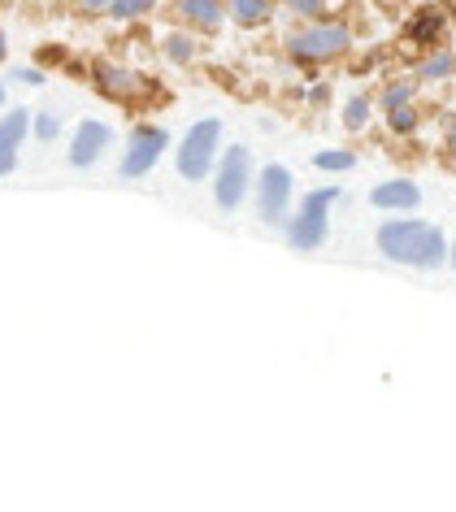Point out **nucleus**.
<instances>
[{"label": "nucleus", "instance_id": "nucleus-11", "mask_svg": "<svg viewBox=\"0 0 456 512\" xmlns=\"http://www.w3.org/2000/svg\"><path fill=\"white\" fill-rule=\"evenodd\" d=\"M179 27H192L196 35H218L231 14H226V0H170Z\"/></svg>", "mask_w": 456, "mask_h": 512}, {"label": "nucleus", "instance_id": "nucleus-27", "mask_svg": "<svg viewBox=\"0 0 456 512\" xmlns=\"http://www.w3.org/2000/svg\"><path fill=\"white\" fill-rule=\"evenodd\" d=\"M9 79L22 83V87H44L48 74H44L40 66H18V70H9Z\"/></svg>", "mask_w": 456, "mask_h": 512}, {"label": "nucleus", "instance_id": "nucleus-31", "mask_svg": "<svg viewBox=\"0 0 456 512\" xmlns=\"http://www.w3.org/2000/svg\"><path fill=\"white\" fill-rule=\"evenodd\" d=\"M5 96H9V92H5V79H0V113H5Z\"/></svg>", "mask_w": 456, "mask_h": 512}, {"label": "nucleus", "instance_id": "nucleus-23", "mask_svg": "<svg viewBox=\"0 0 456 512\" xmlns=\"http://www.w3.org/2000/svg\"><path fill=\"white\" fill-rule=\"evenodd\" d=\"M31 135L40 139V144H53V139H61V118L53 109H35L31 113Z\"/></svg>", "mask_w": 456, "mask_h": 512}, {"label": "nucleus", "instance_id": "nucleus-13", "mask_svg": "<svg viewBox=\"0 0 456 512\" xmlns=\"http://www.w3.org/2000/svg\"><path fill=\"white\" fill-rule=\"evenodd\" d=\"M31 113L35 109H9L0 113V178H9L18 170V148L31 135Z\"/></svg>", "mask_w": 456, "mask_h": 512}, {"label": "nucleus", "instance_id": "nucleus-18", "mask_svg": "<svg viewBox=\"0 0 456 512\" xmlns=\"http://www.w3.org/2000/svg\"><path fill=\"white\" fill-rule=\"evenodd\" d=\"M378 118V100L370 92H352L344 100V109H339V122H344V131L348 135H361V131H370Z\"/></svg>", "mask_w": 456, "mask_h": 512}, {"label": "nucleus", "instance_id": "nucleus-21", "mask_svg": "<svg viewBox=\"0 0 456 512\" xmlns=\"http://www.w3.org/2000/svg\"><path fill=\"white\" fill-rule=\"evenodd\" d=\"M313 170H318V174H348V170H357V148H322V152H313Z\"/></svg>", "mask_w": 456, "mask_h": 512}, {"label": "nucleus", "instance_id": "nucleus-6", "mask_svg": "<svg viewBox=\"0 0 456 512\" xmlns=\"http://www.w3.org/2000/svg\"><path fill=\"white\" fill-rule=\"evenodd\" d=\"M252 209H257L261 226L283 230L291 209H296V174L283 161L257 165V183H252Z\"/></svg>", "mask_w": 456, "mask_h": 512}, {"label": "nucleus", "instance_id": "nucleus-26", "mask_svg": "<svg viewBox=\"0 0 456 512\" xmlns=\"http://www.w3.org/2000/svg\"><path fill=\"white\" fill-rule=\"evenodd\" d=\"M439 144L448 157H456V113H443V122H439Z\"/></svg>", "mask_w": 456, "mask_h": 512}, {"label": "nucleus", "instance_id": "nucleus-14", "mask_svg": "<svg viewBox=\"0 0 456 512\" xmlns=\"http://www.w3.org/2000/svg\"><path fill=\"white\" fill-rule=\"evenodd\" d=\"M413 79L422 83V87H443V83H452L456 79V48H430V53H417L413 61Z\"/></svg>", "mask_w": 456, "mask_h": 512}, {"label": "nucleus", "instance_id": "nucleus-1", "mask_svg": "<svg viewBox=\"0 0 456 512\" xmlns=\"http://www.w3.org/2000/svg\"><path fill=\"white\" fill-rule=\"evenodd\" d=\"M374 248L383 261L391 265H404V270H422V274H435L448 265V252H452V239L443 235L435 222L426 217H413V213H387L374 230Z\"/></svg>", "mask_w": 456, "mask_h": 512}, {"label": "nucleus", "instance_id": "nucleus-29", "mask_svg": "<svg viewBox=\"0 0 456 512\" xmlns=\"http://www.w3.org/2000/svg\"><path fill=\"white\" fill-rule=\"evenodd\" d=\"M5 57H9V35H5V27H0V66H5Z\"/></svg>", "mask_w": 456, "mask_h": 512}, {"label": "nucleus", "instance_id": "nucleus-16", "mask_svg": "<svg viewBox=\"0 0 456 512\" xmlns=\"http://www.w3.org/2000/svg\"><path fill=\"white\" fill-rule=\"evenodd\" d=\"M161 57L170 61L174 70H187V66H196V57H200V35L192 27H174L161 35Z\"/></svg>", "mask_w": 456, "mask_h": 512}, {"label": "nucleus", "instance_id": "nucleus-4", "mask_svg": "<svg viewBox=\"0 0 456 512\" xmlns=\"http://www.w3.org/2000/svg\"><path fill=\"white\" fill-rule=\"evenodd\" d=\"M222 118H200L183 131L179 148H174V170L183 183H209L222 157Z\"/></svg>", "mask_w": 456, "mask_h": 512}, {"label": "nucleus", "instance_id": "nucleus-10", "mask_svg": "<svg viewBox=\"0 0 456 512\" xmlns=\"http://www.w3.org/2000/svg\"><path fill=\"white\" fill-rule=\"evenodd\" d=\"M109 148H113V131H109V122H100V118H83V122L70 131L66 161L74 165V170H92V165H100V157H105Z\"/></svg>", "mask_w": 456, "mask_h": 512}, {"label": "nucleus", "instance_id": "nucleus-22", "mask_svg": "<svg viewBox=\"0 0 456 512\" xmlns=\"http://www.w3.org/2000/svg\"><path fill=\"white\" fill-rule=\"evenodd\" d=\"M335 9V0H283V14H291L296 22H313V18H326Z\"/></svg>", "mask_w": 456, "mask_h": 512}, {"label": "nucleus", "instance_id": "nucleus-5", "mask_svg": "<svg viewBox=\"0 0 456 512\" xmlns=\"http://www.w3.org/2000/svg\"><path fill=\"white\" fill-rule=\"evenodd\" d=\"M252 183H257V161H252V148H244V144L222 148L218 170H213V178H209V191H213L218 213H239V209H244V204L252 200Z\"/></svg>", "mask_w": 456, "mask_h": 512}, {"label": "nucleus", "instance_id": "nucleus-24", "mask_svg": "<svg viewBox=\"0 0 456 512\" xmlns=\"http://www.w3.org/2000/svg\"><path fill=\"white\" fill-rule=\"evenodd\" d=\"M296 96H300L309 109H326V105H331V100H335V87L326 83V79H309V87H300Z\"/></svg>", "mask_w": 456, "mask_h": 512}, {"label": "nucleus", "instance_id": "nucleus-12", "mask_svg": "<svg viewBox=\"0 0 456 512\" xmlns=\"http://www.w3.org/2000/svg\"><path fill=\"white\" fill-rule=\"evenodd\" d=\"M370 204L378 213H417L422 209V187L413 178H383V183L370 187Z\"/></svg>", "mask_w": 456, "mask_h": 512}, {"label": "nucleus", "instance_id": "nucleus-30", "mask_svg": "<svg viewBox=\"0 0 456 512\" xmlns=\"http://www.w3.org/2000/svg\"><path fill=\"white\" fill-rule=\"evenodd\" d=\"M448 265H452V274H456V235H452V252H448Z\"/></svg>", "mask_w": 456, "mask_h": 512}, {"label": "nucleus", "instance_id": "nucleus-2", "mask_svg": "<svg viewBox=\"0 0 456 512\" xmlns=\"http://www.w3.org/2000/svg\"><path fill=\"white\" fill-rule=\"evenodd\" d=\"M352 48H357V31H352V22L339 18V14L296 22L291 31H283V57L304 74L339 66V61L352 57Z\"/></svg>", "mask_w": 456, "mask_h": 512}, {"label": "nucleus", "instance_id": "nucleus-19", "mask_svg": "<svg viewBox=\"0 0 456 512\" xmlns=\"http://www.w3.org/2000/svg\"><path fill=\"white\" fill-rule=\"evenodd\" d=\"M383 122H387V135H391V139H413L417 131H422L426 113L417 109V105H404V109H391V113H383Z\"/></svg>", "mask_w": 456, "mask_h": 512}, {"label": "nucleus", "instance_id": "nucleus-17", "mask_svg": "<svg viewBox=\"0 0 456 512\" xmlns=\"http://www.w3.org/2000/svg\"><path fill=\"white\" fill-rule=\"evenodd\" d=\"M417 92H422V83L413 79V74H396V79H383L378 87V113H391V109H404V105H417Z\"/></svg>", "mask_w": 456, "mask_h": 512}, {"label": "nucleus", "instance_id": "nucleus-25", "mask_svg": "<svg viewBox=\"0 0 456 512\" xmlns=\"http://www.w3.org/2000/svg\"><path fill=\"white\" fill-rule=\"evenodd\" d=\"M113 0H70V14L74 18H105Z\"/></svg>", "mask_w": 456, "mask_h": 512}, {"label": "nucleus", "instance_id": "nucleus-28", "mask_svg": "<svg viewBox=\"0 0 456 512\" xmlns=\"http://www.w3.org/2000/svg\"><path fill=\"white\" fill-rule=\"evenodd\" d=\"M61 61H66V48H57V44L40 48V66H61Z\"/></svg>", "mask_w": 456, "mask_h": 512}, {"label": "nucleus", "instance_id": "nucleus-9", "mask_svg": "<svg viewBox=\"0 0 456 512\" xmlns=\"http://www.w3.org/2000/svg\"><path fill=\"white\" fill-rule=\"evenodd\" d=\"M452 31V18L443 5H417L404 14L400 22V44H409L413 53H430V48H443Z\"/></svg>", "mask_w": 456, "mask_h": 512}, {"label": "nucleus", "instance_id": "nucleus-20", "mask_svg": "<svg viewBox=\"0 0 456 512\" xmlns=\"http://www.w3.org/2000/svg\"><path fill=\"white\" fill-rule=\"evenodd\" d=\"M157 14V0H113L109 5V22H118V27H135V22H148Z\"/></svg>", "mask_w": 456, "mask_h": 512}, {"label": "nucleus", "instance_id": "nucleus-8", "mask_svg": "<svg viewBox=\"0 0 456 512\" xmlns=\"http://www.w3.org/2000/svg\"><path fill=\"white\" fill-rule=\"evenodd\" d=\"M87 74H92V87L105 100H113V105H135V100H144V96H157L161 92V83L152 79V74L144 70H131V66H122V61H92L87 66Z\"/></svg>", "mask_w": 456, "mask_h": 512}, {"label": "nucleus", "instance_id": "nucleus-15", "mask_svg": "<svg viewBox=\"0 0 456 512\" xmlns=\"http://www.w3.org/2000/svg\"><path fill=\"white\" fill-rule=\"evenodd\" d=\"M226 14H231V27L239 31H265L283 14V0H226Z\"/></svg>", "mask_w": 456, "mask_h": 512}, {"label": "nucleus", "instance_id": "nucleus-7", "mask_svg": "<svg viewBox=\"0 0 456 512\" xmlns=\"http://www.w3.org/2000/svg\"><path fill=\"white\" fill-rule=\"evenodd\" d=\"M170 131L157 122H135L131 135H126V148H122V161H118V174L126 183H135V178H148L152 170L161 165V157L170 152Z\"/></svg>", "mask_w": 456, "mask_h": 512}, {"label": "nucleus", "instance_id": "nucleus-3", "mask_svg": "<svg viewBox=\"0 0 456 512\" xmlns=\"http://www.w3.org/2000/svg\"><path fill=\"white\" fill-rule=\"evenodd\" d=\"M344 200V187L339 183H326V187H309L304 196L296 200L287 226H283V239L291 252H318L326 248L331 239V209Z\"/></svg>", "mask_w": 456, "mask_h": 512}]
</instances>
